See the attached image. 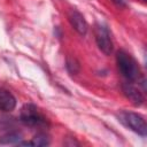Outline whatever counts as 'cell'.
Returning a JSON list of instances; mask_svg holds the SVG:
<instances>
[{"label":"cell","instance_id":"6da1fadb","mask_svg":"<svg viewBox=\"0 0 147 147\" xmlns=\"http://www.w3.org/2000/svg\"><path fill=\"white\" fill-rule=\"evenodd\" d=\"M116 62H117L119 72L127 82L133 83L139 79V76H140L139 67L136 60L129 53H126L123 49L118 51L116 55Z\"/></svg>","mask_w":147,"mask_h":147},{"label":"cell","instance_id":"7a4b0ae2","mask_svg":"<svg viewBox=\"0 0 147 147\" xmlns=\"http://www.w3.org/2000/svg\"><path fill=\"white\" fill-rule=\"evenodd\" d=\"M118 121L126 126L127 129H130L131 131H133L134 133L141 136V137H146L147 136V125H146V121L145 118L133 111H126L123 110L118 114Z\"/></svg>","mask_w":147,"mask_h":147},{"label":"cell","instance_id":"3957f363","mask_svg":"<svg viewBox=\"0 0 147 147\" xmlns=\"http://www.w3.org/2000/svg\"><path fill=\"white\" fill-rule=\"evenodd\" d=\"M20 119L23 124L31 127H45L48 125L46 117L38 110L34 105H25L21 109Z\"/></svg>","mask_w":147,"mask_h":147},{"label":"cell","instance_id":"277c9868","mask_svg":"<svg viewBox=\"0 0 147 147\" xmlns=\"http://www.w3.org/2000/svg\"><path fill=\"white\" fill-rule=\"evenodd\" d=\"M94 36H95V41L99 49L103 54L110 55L113 53L114 45H113V40L108 29L102 24H96L94 29Z\"/></svg>","mask_w":147,"mask_h":147},{"label":"cell","instance_id":"5b68a950","mask_svg":"<svg viewBox=\"0 0 147 147\" xmlns=\"http://www.w3.org/2000/svg\"><path fill=\"white\" fill-rule=\"evenodd\" d=\"M68 18L69 22L71 24V26L82 36L86 34L87 32V23L84 18V16L76 9H71L68 14Z\"/></svg>","mask_w":147,"mask_h":147},{"label":"cell","instance_id":"8992f818","mask_svg":"<svg viewBox=\"0 0 147 147\" xmlns=\"http://www.w3.org/2000/svg\"><path fill=\"white\" fill-rule=\"evenodd\" d=\"M122 90H123V93L124 95L136 106H140L144 103V95L141 94V92L132 85V83H124L122 85Z\"/></svg>","mask_w":147,"mask_h":147},{"label":"cell","instance_id":"52a82bcc","mask_svg":"<svg viewBox=\"0 0 147 147\" xmlns=\"http://www.w3.org/2000/svg\"><path fill=\"white\" fill-rule=\"evenodd\" d=\"M16 107L15 96L7 90L0 88V110L1 111H11Z\"/></svg>","mask_w":147,"mask_h":147},{"label":"cell","instance_id":"ba28073f","mask_svg":"<svg viewBox=\"0 0 147 147\" xmlns=\"http://www.w3.org/2000/svg\"><path fill=\"white\" fill-rule=\"evenodd\" d=\"M21 140H22V134L17 131H9L0 137L1 145H18Z\"/></svg>","mask_w":147,"mask_h":147},{"label":"cell","instance_id":"9c48e42d","mask_svg":"<svg viewBox=\"0 0 147 147\" xmlns=\"http://www.w3.org/2000/svg\"><path fill=\"white\" fill-rule=\"evenodd\" d=\"M49 145V138L46 133H37L30 141V146H47Z\"/></svg>","mask_w":147,"mask_h":147},{"label":"cell","instance_id":"30bf717a","mask_svg":"<svg viewBox=\"0 0 147 147\" xmlns=\"http://www.w3.org/2000/svg\"><path fill=\"white\" fill-rule=\"evenodd\" d=\"M114 3H116L117 6H119V7H124V6H126V3H127V0H111Z\"/></svg>","mask_w":147,"mask_h":147},{"label":"cell","instance_id":"8fae6325","mask_svg":"<svg viewBox=\"0 0 147 147\" xmlns=\"http://www.w3.org/2000/svg\"><path fill=\"white\" fill-rule=\"evenodd\" d=\"M144 1H145V0H144Z\"/></svg>","mask_w":147,"mask_h":147}]
</instances>
